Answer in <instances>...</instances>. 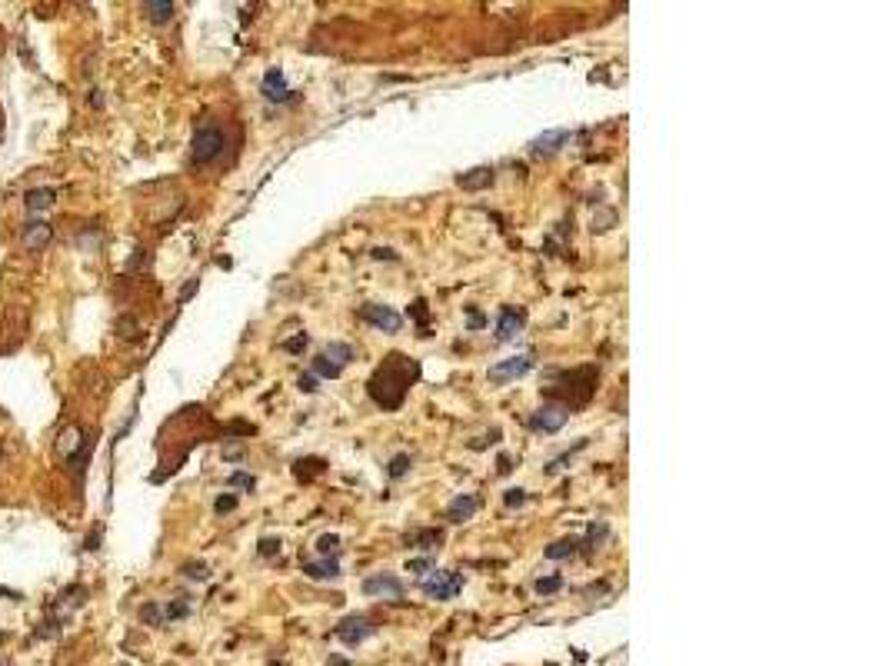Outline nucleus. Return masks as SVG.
Listing matches in <instances>:
<instances>
[{"label":"nucleus","mask_w":889,"mask_h":666,"mask_svg":"<svg viewBox=\"0 0 889 666\" xmlns=\"http://www.w3.org/2000/svg\"><path fill=\"white\" fill-rule=\"evenodd\" d=\"M417 377H420V364H417V360H407V357H400V353L387 357V360L380 364V370L373 373V380H370V396H373V403H380L383 410H396L403 403L410 383Z\"/></svg>","instance_id":"1"},{"label":"nucleus","mask_w":889,"mask_h":666,"mask_svg":"<svg viewBox=\"0 0 889 666\" xmlns=\"http://www.w3.org/2000/svg\"><path fill=\"white\" fill-rule=\"evenodd\" d=\"M226 147H230V137H226V130L220 127V123H200L194 130V144H190V160H194L196 166H207V164H213V160H220L226 153Z\"/></svg>","instance_id":"2"},{"label":"nucleus","mask_w":889,"mask_h":666,"mask_svg":"<svg viewBox=\"0 0 889 666\" xmlns=\"http://www.w3.org/2000/svg\"><path fill=\"white\" fill-rule=\"evenodd\" d=\"M566 417H570V407H566V403H546V407H540L529 417V426L540 430V433H557L559 426L566 424Z\"/></svg>","instance_id":"3"},{"label":"nucleus","mask_w":889,"mask_h":666,"mask_svg":"<svg viewBox=\"0 0 889 666\" xmlns=\"http://www.w3.org/2000/svg\"><path fill=\"white\" fill-rule=\"evenodd\" d=\"M360 317L370 323V327H377V330H387V333H396L403 327V317L390 310V307H383V303H366L360 307Z\"/></svg>","instance_id":"4"},{"label":"nucleus","mask_w":889,"mask_h":666,"mask_svg":"<svg viewBox=\"0 0 889 666\" xmlns=\"http://www.w3.org/2000/svg\"><path fill=\"white\" fill-rule=\"evenodd\" d=\"M460 590H463V576L460 573H433L430 580H423V593L433 596V600H453Z\"/></svg>","instance_id":"5"},{"label":"nucleus","mask_w":889,"mask_h":666,"mask_svg":"<svg viewBox=\"0 0 889 666\" xmlns=\"http://www.w3.org/2000/svg\"><path fill=\"white\" fill-rule=\"evenodd\" d=\"M363 593L366 596H383V600H400L403 596V583L390 573H373L363 580Z\"/></svg>","instance_id":"6"},{"label":"nucleus","mask_w":889,"mask_h":666,"mask_svg":"<svg viewBox=\"0 0 889 666\" xmlns=\"http://www.w3.org/2000/svg\"><path fill=\"white\" fill-rule=\"evenodd\" d=\"M529 366H533V360L529 357H507V360H500V364H493L490 366V383H510V380H516V377H523Z\"/></svg>","instance_id":"7"},{"label":"nucleus","mask_w":889,"mask_h":666,"mask_svg":"<svg viewBox=\"0 0 889 666\" xmlns=\"http://www.w3.org/2000/svg\"><path fill=\"white\" fill-rule=\"evenodd\" d=\"M333 633H337V640H343L347 646H357V643H363L366 636L373 633V626H370L366 617H347V620L333 630Z\"/></svg>","instance_id":"8"},{"label":"nucleus","mask_w":889,"mask_h":666,"mask_svg":"<svg viewBox=\"0 0 889 666\" xmlns=\"http://www.w3.org/2000/svg\"><path fill=\"white\" fill-rule=\"evenodd\" d=\"M263 97L273 100V104H286V100L293 97V91L286 87V77L280 67H270V70L263 74Z\"/></svg>","instance_id":"9"},{"label":"nucleus","mask_w":889,"mask_h":666,"mask_svg":"<svg viewBox=\"0 0 889 666\" xmlns=\"http://www.w3.org/2000/svg\"><path fill=\"white\" fill-rule=\"evenodd\" d=\"M566 140H570V130H546V134H540V137H533V140H529V153H536V157H550V153H557Z\"/></svg>","instance_id":"10"},{"label":"nucleus","mask_w":889,"mask_h":666,"mask_svg":"<svg viewBox=\"0 0 889 666\" xmlns=\"http://www.w3.org/2000/svg\"><path fill=\"white\" fill-rule=\"evenodd\" d=\"M520 327H523V310H516V307H503V310H500V320H497V336H500V340H513Z\"/></svg>","instance_id":"11"},{"label":"nucleus","mask_w":889,"mask_h":666,"mask_svg":"<svg viewBox=\"0 0 889 666\" xmlns=\"http://www.w3.org/2000/svg\"><path fill=\"white\" fill-rule=\"evenodd\" d=\"M473 513H477V497H470V493L456 497L450 506H447V520H450V523H463V520H470Z\"/></svg>","instance_id":"12"},{"label":"nucleus","mask_w":889,"mask_h":666,"mask_svg":"<svg viewBox=\"0 0 889 666\" xmlns=\"http://www.w3.org/2000/svg\"><path fill=\"white\" fill-rule=\"evenodd\" d=\"M50 233H54V227H50V224H44V220H31V224H27V230H24V243H27L31 250H40V247L50 240Z\"/></svg>","instance_id":"13"},{"label":"nucleus","mask_w":889,"mask_h":666,"mask_svg":"<svg viewBox=\"0 0 889 666\" xmlns=\"http://www.w3.org/2000/svg\"><path fill=\"white\" fill-rule=\"evenodd\" d=\"M456 183H460L463 190H483V187H490V183H493V170H490V166H477V170L463 173Z\"/></svg>","instance_id":"14"},{"label":"nucleus","mask_w":889,"mask_h":666,"mask_svg":"<svg viewBox=\"0 0 889 666\" xmlns=\"http://www.w3.org/2000/svg\"><path fill=\"white\" fill-rule=\"evenodd\" d=\"M303 573L310 576V580H337V576H340V563H337V560L303 563Z\"/></svg>","instance_id":"15"},{"label":"nucleus","mask_w":889,"mask_h":666,"mask_svg":"<svg viewBox=\"0 0 889 666\" xmlns=\"http://www.w3.org/2000/svg\"><path fill=\"white\" fill-rule=\"evenodd\" d=\"M54 200H57V194H54L50 187H37V190H27L24 203H27V210H31V213H40V210H47Z\"/></svg>","instance_id":"16"},{"label":"nucleus","mask_w":889,"mask_h":666,"mask_svg":"<svg viewBox=\"0 0 889 666\" xmlns=\"http://www.w3.org/2000/svg\"><path fill=\"white\" fill-rule=\"evenodd\" d=\"M144 10H147V17H150L153 24H164V20L173 17V3H170V0H147Z\"/></svg>","instance_id":"17"},{"label":"nucleus","mask_w":889,"mask_h":666,"mask_svg":"<svg viewBox=\"0 0 889 666\" xmlns=\"http://www.w3.org/2000/svg\"><path fill=\"white\" fill-rule=\"evenodd\" d=\"M576 546H580V540H573V536H566V540H557L553 546H546V560H566V557H573V553H576Z\"/></svg>","instance_id":"18"},{"label":"nucleus","mask_w":889,"mask_h":666,"mask_svg":"<svg viewBox=\"0 0 889 666\" xmlns=\"http://www.w3.org/2000/svg\"><path fill=\"white\" fill-rule=\"evenodd\" d=\"M323 357H327L330 364H337L340 370H343V364H350V360H353V347H347V343H330V347L323 350Z\"/></svg>","instance_id":"19"},{"label":"nucleus","mask_w":889,"mask_h":666,"mask_svg":"<svg viewBox=\"0 0 889 666\" xmlns=\"http://www.w3.org/2000/svg\"><path fill=\"white\" fill-rule=\"evenodd\" d=\"M310 373H314V377H330L333 380V377H340V366L330 364L327 357H317V360L310 364Z\"/></svg>","instance_id":"20"},{"label":"nucleus","mask_w":889,"mask_h":666,"mask_svg":"<svg viewBox=\"0 0 889 666\" xmlns=\"http://www.w3.org/2000/svg\"><path fill=\"white\" fill-rule=\"evenodd\" d=\"M559 587H563V576H559V573H553V576H540V580H536V593H543V596L557 593Z\"/></svg>","instance_id":"21"},{"label":"nucleus","mask_w":889,"mask_h":666,"mask_svg":"<svg viewBox=\"0 0 889 666\" xmlns=\"http://www.w3.org/2000/svg\"><path fill=\"white\" fill-rule=\"evenodd\" d=\"M407 470H410V456H407V454H396V456L390 460V467H387V473H390V480H400V477H403Z\"/></svg>","instance_id":"22"},{"label":"nucleus","mask_w":889,"mask_h":666,"mask_svg":"<svg viewBox=\"0 0 889 666\" xmlns=\"http://www.w3.org/2000/svg\"><path fill=\"white\" fill-rule=\"evenodd\" d=\"M317 550L323 553V557H330V553H340V536L337 533H323L317 540Z\"/></svg>","instance_id":"23"},{"label":"nucleus","mask_w":889,"mask_h":666,"mask_svg":"<svg viewBox=\"0 0 889 666\" xmlns=\"http://www.w3.org/2000/svg\"><path fill=\"white\" fill-rule=\"evenodd\" d=\"M140 620L147 623V626H160V623H164V610H160L157 603H147L144 610H140Z\"/></svg>","instance_id":"24"},{"label":"nucleus","mask_w":889,"mask_h":666,"mask_svg":"<svg viewBox=\"0 0 889 666\" xmlns=\"http://www.w3.org/2000/svg\"><path fill=\"white\" fill-rule=\"evenodd\" d=\"M77 437H80V433H77V430H67V433H63V437L57 440V450H61V454L67 456V460H74V447H77Z\"/></svg>","instance_id":"25"},{"label":"nucleus","mask_w":889,"mask_h":666,"mask_svg":"<svg viewBox=\"0 0 889 666\" xmlns=\"http://www.w3.org/2000/svg\"><path fill=\"white\" fill-rule=\"evenodd\" d=\"M443 536H440V530H420L417 536H413V543L420 546V550H430V546H437Z\"/></svg>","instance_id":"26"},{"label":"nucleus","mask_w":889,"mask_h":666,"mask_svg":"<svg viewBox=\"0 0 889 666\" xmlns=\"http://www.w3.org/2000/svg\"><path fill=\"white\" fill-rule=\"evenodd\" d=\"M187 613H190V603H187V600H177V603H170L164 610V620H180Z\"/></svg>","instance_id":"27"},{"label":"nucleus","mask_w":889,"mask_h":666,"mask_svg":"<svg viewBox=\"0 0 889 666\" xmlns=\"http://www.w3.org/2000/svg\"><path fill=\"white\" fill-rule=\"evenodd\" d=\"M213 510H217V513H230V510H237V497H233V493H224V497H217Z\"/></svg>","instance_id":"28"},{"label":"nucleus","mask_w":889,"mask_h":666,"mask_svg":"<svg viewBox=\"0 0 889 666\" xmlns=\"http://www.w3.org/2000/svg\"><path fill=\"white\" fill-rule=\"evenodd\" d=\"M503 503H507V506H523V503H527V490H507V493H503Z\"/></svg>","instance_id":"29"},{"label":"nucleus","mask_w":889,"mask_h":666,"mask_svg":"<svg viewBox=\"0 0 889 666\" xmlns=\"http://www.w3.org/2000/svg\"><path fill=\"white\" fill-rule=\"evenodd\" d=\"M226 483H230V486H247V490H254V477H250V473H240V470H237V473H230V480H226Z\"/></svg>","instance_id":"30"},{"label":"nucleus","mask_w":889,"mask_h":666,"mask_svg":"<svg viewBox=\"0 0 889 666\" xmlns=\"http://www.w3.org/2000/svg\"><path fill=\"white\" fill-rule=\"evenodd\" d=\"M307 343H310V340H307V333H300V336H293V340H286V343H284V350H286V353H300V350L307 347Z\"/></svg>","instance_id":"31"},{"label":"nucleus","mask_w":889,"mask_h":666,"mask_svg":"<svg viewBox=\"0 0 889 666\" xmlns=\"http://www.w3.org/2000/svg\"><path fill=\"white\" fill-rule=\"evenodd\" d=\"M260 553H263V557H273V553H280V540H273V536L260 540Z\"/></svg>","instance_id":"32"},{"label":"nucleus","mask_w":889,"mask_h":666,"mask_svg":"<svg viewBox=\"0 0 889 666\" xmlns=\"http://www.w3.org/2000/svg\"><path fill=\"white\" fill-rule=\"evenodd\" d=\"M187 576H190V580H207V566H203V563H190V566H187Z\"/></svg>","instance_id":"33"},{"label":"nucleus","mask_w":889,"mask_h":666,"mask_svg":"<svg viewBox=\"0 0 889 666\" xmlns=\"http://www.w3.org/2000/svg\"><path fill=\"white\" fill-rule=\"evenodd\" d=\"M300 390H303V394H314V390H317V377H314V373H303V377H300Z\"/></svg>","instance_id":"34"},{"label":"nucleus","mask_w":889,"mask_h":666,"mask_svg":"<svg viewBox=\"0 0 889 666\" xmlns=\"http://www.w3.org/2000/svg\"><path fill=\"white\" fill-rule=\"evenodd\" d=\"M467 313H470V327H473V330H480L483 323H486V317H483L480 310H473V307H467Z\"/></svg>","instance_id":"35"},{"label":"nucleus","mask_w":889,"mask_h":666,"mask_svg":"<svg viewBox=\"0 0 889 666\" xmlns=\"http://www.w3.org/2000/svg\"><path fill=\"white\" fill-rule=\"evenodd\" d=\"M407 570H410V573H423V570H433V560H413V563H407Z\"/></svg>","instance_id":"36"},{"label":"nucleus","mask_w":889,"mask_h":666,"mask_svg":"<svg viewBox=\"0 0 889 666\" xmlns=\"http://www.w3.org/2000/svg\"><path fill=\"white\" fill-rule=\"evenodd\" d=\"M194 290H196V280H190V284H187V287L180 290V300H187V297H190V293H194Z\"/></svg>","instance_id":"37"},{"label":"nucleus","mask_w":889,"mask_h":666,"mask_svg":"<svg viewBox=\"0 0 889 666\" xmlns=\"http://www.w3.org/2000/svg\"><path fill=\"white\" fill-rule=\"evenodd\" d=\"M373 257H377V260H383V257H387V260H396V254H393V250H373Z\"/></svg>","instance_id":"38"},{"label":"nucleus","mask_w":889,"mask_h":666,"mask_svg":"<svg viewBox=\"0 0 889 666\" xmlns=\"http://www.w3.org/2000/svg\"><path fill=\"white\" fill-rule=\"evenodd\" d=\"M500 473H510V456H500Z\"/></svg>","instance_id":"39"},{"label":"nucleus","mask_w":889,"mask_h":666,"mask_svg":"<svg viewBox=\"0 0 889 666\" xmlns=\"http://www.w3.org/2000/svg\"><path fill=\"white\" fill-rule=\"evenodd\" d=\"M0 456H3V450H0Z\"/></svg>","instance_id":"40"}]
</instances>
